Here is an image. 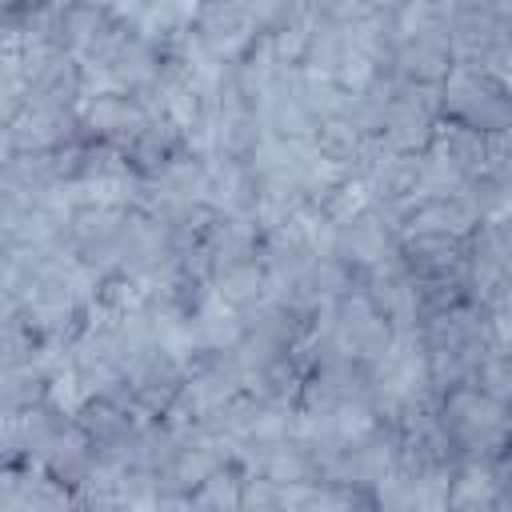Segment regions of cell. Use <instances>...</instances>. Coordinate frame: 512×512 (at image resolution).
Returning a JSON list of instances; mask_svg holds the SVG:
<instances>
[{
	"instance_id": "30bf717a",
	"label": "cell",
	"mask_w": 512,
	"mask_h": 512,
	"mask_svg": "<svg viewBox=\"0 0 512 512\" xmlns=\"http://www.w3.org/2000/svg\"><path fill=\"white\" fill-rule=\"evenodd\" d=\"M212 288L236 304V308H248V304H260L268 296V268L264 260H236V264H224L212 272Z\"/></svg>"
},
{
	"instance_id": "ba28073f",
	"label": "cell",
	"mask_w": 512,
	"mask_h": 512,
	"mask_svg": "<svg viewBox=\"0 0 512 512\" xmlns=\"http://www.w3.org/2000/svg\"><path fill=\"white\" fill-rule=\"evenodd\" d=\"M212 136H216V160H256L260 144L268 140V128L260 120L256 108H224L212 120Z\"/></svg>"
},
{
	"instance_id": "3957f363",
	"label": "cell",
	"mask_w": 512,
	"mask_h": 512,
	"mask_svg": "<svg viewBox=\"0 0 512 512\" xmlns=\"http://www.w3.org/2000/svg\"><path fill=\"white\" fill-rule=\"evenodd\" d=\"M332 252H340L356 268H376V264L400 260V228L384 208L368 204L364 212H356L344 224H336Z\"/></svg>"
},
{
	"instance_id": "7a4b0ae2",
	"label": "cell",
	"mask_w": 512,
	"mask_h": 512,
	"mask_svg": "<svg viewBox=\"0 0 512 512\" xmlns=\"http://www.w3.org/2000/svg\"><path fill=\"white\" fill-rule=\"evenodd\" d=\"M440 116L492 136L512 124V92L492 68L452 64V72L440 80Z\"/></svg>"
},
{
	"instance_id": "6da1fadb",
	"label": "cell",
	"mask_w": 512,
	"mask_h": 512,
	"mask_svg": "<svg viewBox=\"0 0 512 512\" xmlns=\"http://www.w3.org/2000/svg\"><path fill=\"white\" fill-rule=\"evenodd\" d=\"M440 420L456 444L460 464L464 460L492 464L512 444V412L496 396H488L480 384H460V388L444 392Z\"/></svg>"
},
{
	"instance_id": "7c38bea8",
	"label": "cell",
	"mask_w": 512,
	"mask_h": 512,
	"mask_svg": "<svg viewBox=\"0 0 512 512\" xmlns=\"http://www.w3.org/2000/svg\"><path fill=\"white\" fill-rule=\"evenodd\" d=\"M48 372L40 360H20V364H4V412H20L32 408L48 396Z\"/></svg>"
},
{
	"instance_id": "5bb4252c",
	"label": "cell",
	"mask_w": 512,
	"mask_h": 512,
	"mask_svg": "<svg viewBox=\"0 0 512 512\" xmlns=\"http://www.w3.org/2000/svg\"><path fill=\"white\" fill-rule=\"evenodd\" d=\"M408 0H360L364 12H400Z\"/></svg>"
},
{
	"instance_id": "8992f818",
	"label": "cell",
	"mask_w": 512,
	"mask_h": 512,
	"mask_svg": "<svg viewBox=\"0 0 512 512\" xmlns=\"http://www.w3.org/2000/svg\"><path fill=\"white\" fill-rule=\"evenodd\" d=\"M400 236H420V232H440V236H472L480 228V212L460 196H428L420 204H412L400 216Z\"/></svg>"
},
{
	"instance_id": "9a60e30c",
	"label": "cell",
	"mask_w": 512,
	"mask_h": 512,
	"mask_svg": "<svg viewBox=\"0 0 512 512\" xmlns=\"http://www.w3.org/2000/svg\"><path fill=\"white\" fill-rule=\"evenodd\" d=\"M496 76H500V80H504V88L512 92V52H508V56L500 60V68H496Z\"/></svg>"
},
{
	"instance_id": "52a82bcc",
	"label": "cell",
	"mask_w": 512,
	"mask_h": 512,
	"mask_svg": "<svg viewBox=\"0 0 512 512\" xmlns=\"http://www.w3.org/2000/svg\"><path fill=\"white\" fill-rule=\"evenodd\" d=\"M424 152L432 160H440L444 168H452L460 180H468V176L484 172V164H488V136L468 128V124H460V120H444L440 116V124L432 132V144Z\"/></svg>"
},
{
	"instance_id": "277c9868",
	"label": "cell",
	"mask_w": 512,
	"mask_h": 512,
	"mask_svg": "<svg viewBox=\"0 0 512 512\" xmlns=\"http://www.w3.org/2000/svg\"><path fill=\"white\" fill-rule=\"evenodd\" d=\"M196 40L224 64L240 60L260 36V20L252 12L248 0H224V4H200V16H196Z\"/></svg>"
},
{
	"instance_id": "5b68a950",
	"label": "cell",
	"mask_w": 512,
	"mask_h": 512,
	"mask_svg": "<svg viewBox=\"0 0 512 512\" xmlns=\"http://www.w3.org/2000/svg\"><path fill=\"white\" fill-rule=\"evenodd\" d=\"M148 120H152V108H148V100H140L136 92H96V96H84V104H80L84 136H92V140H112V144H120V148H124Z\"/></svg>"
},
{
	"instance_id": "d6986e66",
	"label": "cell",
	"mask_w": 512,
	"mask_h": 512,
	"mask_svg": "<svg viewBox=\"0 0 512 512\" xmlns=\"http://www.w3.org/2000/svg\"><path fill=\"white\" fill-rule=\"evenodd\" d=\"M140 4H144V0H140Z\"/></svg>"
},
{
	"instance_id": "4fadbf2b",
	"label": "cell",
	"mask_w": 512,
	"mask_h": 512,
	"mask_svg": "<svg viewBox=\"0 0 512 512\" xmlns=\"http://www.w3.org/2000/svg\"><path fill=\"white\" fill-rule=\"evenodd\" d=\"M484 328H488V348H492V356H508V352H512V304L504 300V304L488 308Z\"/></svg>"
},
{
	"instance_id": "2e32d148",
	"label": "cell",
	"mask_w": 512,
	"mask_h": 512,
	"mask_svg": "<svg viewBox=\"0 0 512 512\" xmlns=\"http://www.w3.org/2000/svg\"><path fill=\"white\" fill-rule=\"evenodd\" d=\"M200 4H224V0H200Z\"/></svg>"
},
{
	"instance_id": "8fae6325",
	"label": "cell",
	"mask_w": 512,
	"mask_h": 512,
	"mask_svg": "<svg viewBox=\"0 0 512 512\" xmlns=\"http://www.w3.org/2000/svg\"><path fill=\"white\" fill-rule=\"evenodd\" d=\"M364 144H368V136L348 120V112L324 116V120L316 124V136H312V148H316L324 160H336V164H344V168H352V172H356V160H360Z\"/></svg>"
},
{
	"instance_id": "e0dca14e",
	"label": "cell",
	"mask_w": 512,
	"mask_h": 512,
	"mask_svg": "<svg viewBox=\"0 0 512 512\" xmlns=\"http://www.w3.org/2000/svg\"><path fill=\"white\" fill-rule=\"evenodd\" d=\"M508 304H512V288H508Z\"/></svg>"
},
{
	"instance_id": "9c48e42d",
	"label": "cell",
	"mask_w": 512,
	"mask_h": 512,
	"mask_svg": "<svg viewBox=\"0 0 512 512\" xmlns=\"http://www.w3.org/2000/svg\"><path fill=\"white\" fill-rule=\"evenodd\" d=\"M44 468L60 480V484H68L72 492L88 480V472H92V464H96V448H92V440L84 436V428L72 420L48 448H44Z\"/></svg>"
},
{
	"instance_id": "ac0fdd59",
	"label": "cell",
	"mask_w": 512,
	"mask_h": 512,
	"mask_svg": "<svg viewBox=\"0 0 512 512\" xmlns=\"http://www.w3.org/2000/svg\"><path fill=\"white\" fill-rule=\"evenodd\" d=\"M440 4H456V0H440Z\"/></svg>"
}]
</instances>
